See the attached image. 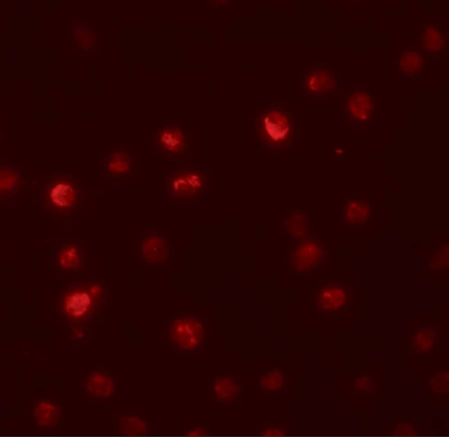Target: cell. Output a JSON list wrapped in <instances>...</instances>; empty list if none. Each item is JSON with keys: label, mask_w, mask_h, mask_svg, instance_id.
Listing matches in <instances>:
<instances>
[{"label": "cell", "mask_w": 449, "mask_h": 437, "mask_svg": "<svg viewBox=\"0 0 449 437\" xmlns=\"http://www.w3.org/2000/svg\"><path fill=\"white\" fill-rule=\"evenodd\" d=\"M346 295L338 287L326 288L322 290L319 295L320 306L325 310H335L344 303Z\"/></svg>", "instance_id": "obj_10"}, {"label": "cell", "mask_w": 449, "mask_h": 437, "mask_svg": "<svg viewBox=\"0 0 449 437\" xmlns=\"http://www.w3.org/2000/svg\"><path fill=\"white\" fill-rule=\"evenodd\" d=\"M214 389L218 399L229 402L236 398L239 386L238 384L233 383L231 379L221 377L216 379Z\"/></svg>", "instance_id": "obj_12"}, {"label": "cell", "mask_w": 449, "mask_h": 437, "mask_svg": "<svg viewBox=\"0 0 449 437\" xmlns=\"http://www.w3.org/2000/svg\"><path fill=\"white\" fill-rule=\"evenodd\" d=\"M157 142L163 151L169 154H178L184 150L187 138L180 127L165 126L158 131Z\"/></svg>", "instance_id": "obj_5"}, {"label": "cell", "mask_w": 449, "mask_h": 437, "mask_svg": "<svg viewBox=\"0 0 449 437\" xmlns=\"http://www.w3.org/2000/svg\"><path fill=\"white\" fill-rule=\"evenodd\" d=\"M33 416L41 427H49L56 424L60 415L57 406L46 400H39L34 406Z\"/></svg>", "instance_id": "obj_9"}, {"label": "cell", "mask_w": 449, "mask_h": 437, "mask_svg": "<svg viewBox=\"0 0 449 437\" xmlns=\"http://www.w3.org/2000/svg\"><path fill=\"white\" fill-rule=\"evenodd\" d=\"M131 160L125 152L116 153L109 162L110 171L114 175L122 176L130 171Z\"/></svg>", "instance_id": "obj_14"}, {"label": "cell", "mask_w": 449, "mask_h": 437, "mask_svg": "<svg viewBox=\"0 0 449 437\" xmlns=\"http://www.w3.org/2000/svg\"><path fill=\"white\" fill-rule=\"evenodd\" d=\"M204 179L198 171L186 169L176 171L169 181L170 195L177 199H192L204 187Z\"/></svg>", "instance_id": "obj_3"}, {"label": "cell", "mask_w": 449, "mask_h": 437, "mask_svg": "<svg viewBox=\"0 0 449 437\" xmlns=\"http://www.w3.org/2000/svg\"><path fill=\"white\" fill-rule=\"evenodd\" d=\"M170 339L182 350H191L202 342L204 335L202 324L193 317L174 320L169 326Z\"/></svg>", "instance_id": "obj_2"}, {"label": "cell", "mask_w": 449, "mask_h": 437, "mask_svg": "<svg viewBox=\"0 0 449 437\" xmlns=\"http://www.w3.org/2000/svg\"><path fill=\"white\" fill-rule=\"evenodd\" d=\"M336 85L332 75L326 71L311 72L304 79V87L312 94H322L332 90Z\"/></svg>", "instance_id": "obj_7"}, {"label": "cell", "mask_w": 449, "mask_h": 437, "mask_svg": "<svg viewBox=\"0 0 449 437\" xmlns=\"http://www.w3.org/2000/svg\"><path fill=\"white\" fill-rule=\"evenodd\" d=\"M75 31H78V32H83L84 28L82 27H76L75 28Z\"/></svg>", "instance_id": "obj_19"}, {"label": "cell", "mask_w": 449, "mask_h": 437, "mask_svg": "<svg viewBox=\"0 0 449 437\" xmlns=\"http://www.w3.org/2000/svg\"><path fill=\"white\" fill-rule=\"evenodd\" d=\"M69 310L75 316H80L87 310L91 303L90 296L86 293H77L68 302Z\"/></svg>", "instance_id": "obj_16"}, {"label": "cell", "mask_w": 449, "mask_h": 437, "mask_svg": "<svg viewBox=\"0 0 449 437\" xmlns=\"http://www.w3.org/2000/svg\"><path fill=\"white\" fill-rule=\"evenodd\" d=\"M283 380L282 373L276 370L267 372L259 379L260 385L265 390L271 391L280 389Z\"/></svg>", "instance_id": "obj_17"}, {"label": "cell", "mask_w": 449, "mask_h": 437, "mask_svg": "<svg viewBox=\"0 0 449 437\" xmlns=\"http://www.w3.org/2000/svg\"><path fill=\"white\" fill-rule=\"evenodd\" d=\"M422 43L424 50L430 52H438L446 44V40L442 32L436 27L429 26L422 34Z\"/></svg>", "instance_id": "obj_11"}, {"label": "cell", "mask_w": 449, "mask_h": 437, "mask_svg": "<svg viewBox=\"0 0 449 437\" xmlns=\"http://www.w3.org/2000/svg\"><path fill=\"white\" fill-rule=\"evenodd\" d=\"M374 104L372 96L364 91H357L349 96L346 104V110L353 120L366 121L373 113Z\"/></svg>", "instance_id": "obj_4"}, {"label": "cell", "mask_w": 449, "mask_h": 437, "mask_svg": "<svg viewBox=\"0 0 449 437\" xmlns=\"http://www.w3.org/2000/svg\"><path fill=\"white\" fill-rule=\"evenodd\" d=\"M167 248L164 238L157 234H150L143 239L142 255L149 263H160L166 258Z\"/></svg>", "instance_id": "obj_6"}, {"label": "cell", "mask_w": 449, "mask_h": 437, "mask_svg": "<svg viewBox=\"0 0 449 437\" xmlns=\"http://www.w3.org/2000/svg\"><path fill=\"white\" fill-rule=\"evenodd\" d=\"M423 65V56L415 51L404 53L400 57L399 62L400 69L409 75H414L421 71Z\"/></svg>", "instance_id": "obj_13"}, {"label": "cell", "mask_w": 449, "mask_h": 437, "mask_svg": "<svg viewBox=\"0 0 449 437\" xmlns=\"http://www.w3.org/2000/svg\"><path fill=\"white\" fill-rule=\"evenodd\" d=\"M114 381L108 375L95 372L87 379L85 389L88 394L94 397H107L113 391Z\"/></svg>", "instance_id": "obj_8"}, {"label": "cell", "mask_w": 449, "mask_h": 437, "mask_svg": "<svg viewBox=\"0 0 449 437\" xmlns=\"http://www.w3.org/2000/svg\"><path fill=\"white\" fill-rule=\"evenodd\" d=\"M73 190L69 185L59 184L55 186L51 193L53 203L60 207H67L71 204Z\"/></svg>", "instance_id": "obj_15"}, {"label": "cell", "mask_w": 449, "mask_h": 437, "mask_svg": "<svg viewBox=\"0 0 449 437\" xmlns=\"http://www.w3.org/2000/svg\"><path fill=\"white\" fill-rule=\"evenodd\" d=\"M256 127L260 139L269 147L284 148L292 141L294 123L282 111H265L260 115Z\"/></svg>", "instance_id": "obj_1"}, {"label": "cell", "mask_w": 449, "mask_h": 437, "mask_svg": "<svg viewBox=\"0 0 449 437\" xmlns=\"http://www.w3.org/2000/svg\"><path fill=\"white\" fill-rule=\"evenodd\" d=\"M145 430L144 423L137 417H128L122 423V431L127 435H138Z\"/></svg>", "instance_id": "obj_18"}]
</instances>
